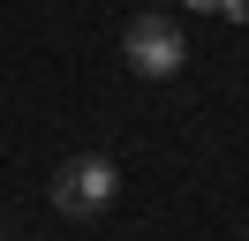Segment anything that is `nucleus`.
Returning <instances> with one entry per match:
<instances>
[{
	"mask_svg": "<svg viewBox=\"0 0 249 241\" xmlns=\"http://www.w3.org/2000/svg\"><path fill=\"white\" fill-rule=\"evenodd\" d=\"M113 196H121V173H113L106 151H83V158L53 166V211L61 219H98V211H113Z\"/></svg>",
	"mask_w": 249,
	"mask_h": 241,
	"instance_id": "nucleus-1",
	"label": "nucleus"
},
{
	"mask_svg": "<svg viewBox=\"0 0 249 241\" xmlns=\"http://www.w3.org/2000/svg\"><path fill=\"white\" fill-rule=\"evenodd\" d=\"M121 53H128V68H136V75H151V83H166V75H181V68H189V38L174 30V15H159V8L128 15Z\"/></svg>",
	"mask_w": 249,
	"mask_h": 241,
	"instance_id": "nucleus-2",
	"label": "nucleus"
},
{
	"mask_svg": "<svg viewBox=\"0 0 249 241\" xmlns=\"http://www.w3.org/2000/svg\"><path fill=\"white\" fill-rule=\"evenodd\" d=\"M181 8H196V15H249V0H181Z\"/></svg>",
	"mask_w": 249,
	"mask_h": 241,
	"instance_id": "nucleus-3",
	"label": "nucleus"
}]
</instances>
